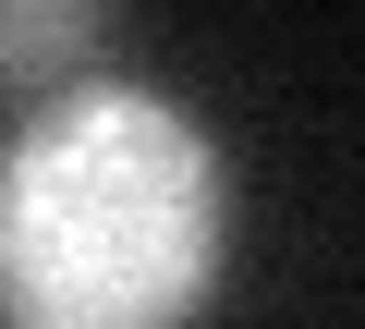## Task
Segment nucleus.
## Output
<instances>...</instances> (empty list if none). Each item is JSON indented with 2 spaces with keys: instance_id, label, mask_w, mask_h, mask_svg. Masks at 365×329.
Listing matches in <instances>:
<instances>
[{
  "instance_id": "f03ea898",
  "label": "nucleus",
  "mask_w": 365,
  "mask_h": 329,
  "mask_svg": "<svg viewBox=\"0 0 365 329\" xmlns=\"http://www.w3.org/2000/svg\"><path fill=\"white\" fill-rule=\"evenodd\" d=\"M110 61V13L98 0H0V110H37L49 86Z\"/></svg>"
},
{
  "instance_id": "f257e3e1",
  "label": "nucleus",
  "mask_w": 365,
  "mask_h": 329,
  "mask_svg": "<svg viewBox=\"0 0 365 329\" xmlns=\"http://www.w3.org/2000/svg\"><path fill=\"white\" fill-rule=\"evenodd\" d=\"M244 171L195 98L98 61L0 122V329H207Z\"/></svg>"
}]
</instances>
